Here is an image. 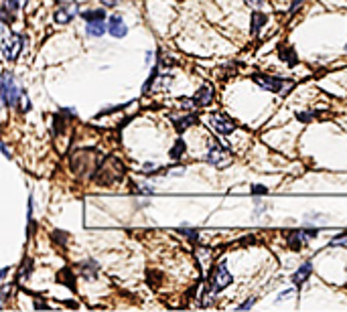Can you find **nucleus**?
Instances as JSON below:
<instances>
[{"label":"nucleus","instance_id":"1","mask_svg":"<svg viewBox=\"0 0 347 312\" xmlns=\"http://www.w3.org/2000/svg\"><path fill=\"white\" fill-rule=\"evenodd\" d=\"M23 95H25V91L19 87L15 77L9 71H5L3 73V101H5V106L7 108H11V106L17 108L21 103V99H23Z\"/></svg>","mask_w":347,"mask_h":312},{"label":"nucleus","instance_id":"2","mask_svg":"<svg viewBox=\"0 0 347 312\" xmlns=\"http://www.w3.org/2000/svg\"><path fill=\"white\" fill-rule=\"evenodd\" d=\"M254 83L266 91H272V93H282L286 91L288 87H292V81L290 79H282V77H274V75H264V73H256L254 77Z\"/></svg>","mask_w":347,"mask_h":312},{"label":"nucleus","instance_id":"3","mask_svg":"<svg viewBox=\"0 0 347 312\" xmlns=\"http://www.w3.org/2000/svg\"><path fill=\"white\" fill-rule=\"evenodd\" d=\"M207 161L217 169H225L229 165V152L225 150L223 144H219L217 140H211L209 150H207Z\"/></svg>","mask_w":347,"mask_h":312},{"label":"nucleus","instance_id":"4","mask_svg":"<svg viewBox=\"0 0 347 312\" xmlns=\"http://www.w3.org/2000/svg\"><path fill=\"white\" fill-rule=\"evenodd\" d=\"M23 51V37L17 35V33H11L5 41H3V53L9 61H17L19 55Z\"/></svg>","mask_w":347,"mask_h":312},{"label":"nucleus","instance_id":"5","mask_svg":"<svg viewBox=\"0 0 347 312\" xmlns=\"http://www.w3.org/2000/svg\"><path fill=\"white\" fill-rule=\"evenodd\" d=\"M207 124H209L215 132H219V134H223V136H229V134L236 130V122H234L232 118L223 116V114H213V116H209Z\"/></svg>","mask_w":347,"mask_h":312},{"label":"nucleus","instance_id":"6","mask_svg":"<svg viewBox=\"0 0 347 312\" xmlns=\"http://www.w3.org/2000/svg\"><path fill=\"white\" fill-rule=\"evenodd\" d=\"M211 101H213V89L209 85H201L199 89H197V93L191 97V103L197 108H205Z\"/></svg>","mask_w":347,"mask_h":312},{"label":"nucleus","instance_id":"7","mask_svg":"<svg viewBox=\"0 0 347 312\" xmlns=\"http://www.w3.org/2000/svg\"><path fill=\"white\" fill-rule=\"evenodd\" d=\"M232 282H234V278H232V274L227 272L225 264H219V268H217V272H215V276H213V286H211V290H213V292L223 290V288H227Z\"/></svg>","mask_w":347,"mask_h":312},{"label":"nucleus","instance_id":"8","mask_svg":"<svg viewBox=\"0 0 347 312\" xmlns=\"http://www.w3.org/2000/svg\"><path fill=\"white\" fill-rule=\"evenodd\" d=\"M77 11H79V7H77L75 3H67V5H63V7L55 13V21L61 23V25H63V23H69V21L77 15Z\"/></svg>","mask_w":347,"mask_h":312},{"label":"nucleus","instance_id":"9","mask_svg":"<svg viewBox=\"0 0 347 312\" xmlns=\"http://www.w3.org/2000/svg\"><path fill=\"white\" fill-rule=\"evenodd\" d=\"M108 31H110V35L112 37H118V39H122L126 33H128V27H126V23L122 21V17H110V23H108Z\"/></svg>","mask_w":347,"mask_h":312},{"label":"nucleus","instance_id":"10","mask_svg":"<svg viewBox=\"0 0 347 312\" xmlns=\"http://www.w3.org/2000/svg\"><path fill=\"white\" fill-rule=\"evenodd\" d=\"M311 270H313V266H311V262H307V264H303L299 270H296L294 274H292V284L294 286H303L305 282H307V278L311 276Z\"/></svg>","mask_w":347,"mask_h":312},{"label":"nucleus","instance_id":"11","mask_svg":"<svg viewBox=\"0 0 347 312\" xmlns=\"http://www.w3.org/2000/svg\"><path fill=\"white\" fill-rule=\"evenodd\" d=\"M307 237H309L307 229H305V231H292V233L288 235V247H290V249H294V251L303 249V245H305V239H307Z\"/></svg>","mask_w":347,"mask_h":312},{"label":"nucleus","instance_id":"12","mask_svg":"<svg viewBox=\"0 0 347 312\" xmlns=\"http://www.w3.org/2000/svg\"><path fill=\"white\" fill-rule=\"evenodd\" d=\"M278 57H280L284 63H288V65H296V63H299V57H296V51H294L292 47H280Z\"/></svg>","mask_w":347,"mask_h":312},{"label":"nucleus","instance_id":"13","mask_svg":"<svg viewBox=\"0 0 347 312\" xmlns=\"http://www.w3.org/2000/svg\"><path fill=\"white\" fill-rule=\"evenodd\" d=\"M81 274L87 280H95L97 278V264L93 262V259H87V262L81 264Z\"/></svg>","mask_w":347,"mask_h":312},{"label":"nucleus","instance_id":"14","mask_svg":"<svg viewBox=\"0 0 347 312\" xmlns=\"http://www.w3.org/2000/svg\"><path fill=\"white\" fill-rule=\"evenodd\" d=\"M173 122H175V128H177V132H185L189 126H193V124H197V116H185V118H173Z\"/></svg>","mask_w":347,"mask_h":312},{"label":"nucleus","instance_id":"15","mask_svg":"<svg viewBox=\"0 0 347 312\" xmlns=\"http://www.w3.org/2000/svg\"><path fill=\"white\" fill-rule=\"evenodd\" d=\"M104 31H106L104 21H93V23H87V35H91V37H100V35H104Z\"/></svg>","mask_w":347,"mask_h":312},{"label":"nucleus","instance_id":"16","mask_svg":"<svg viewBox=\"0 0 347 312\" xmlns=\"http://www.w3.org/2000/svg\"><path fill=\"white\" fill-rule=\"evenodd\" d=\"M264 25H266V15H262V13H254V15H252V35L256 37Z\"/></svg>","mask_w":347,"mask_h":312},{"label":"nucleus","instance_id":"17","mask_svg":"<svg viewBox=\"0 0 347 312\" xmlns=\"http://www.w3.org/2000/svg\"><path fill=\"white\" fill-rule=\"evenodd\" d=\"M57 280H59L61 284H67L71 290H75V280H73L71 270H61V272L57 274Z\"/></svg>","mask_w":347,"mask_h":312},{"label":"nucleus","instance_id":"18","mask_svg":"<svg viewBox=\"0 0 347 312\" xmlns=\"http://www.w3.org/2000/svg\"><path fill=\"white\" fill-rule=\"evenodd\" d=\"M81 19L85 23H93V21H104V11L97 9V11H87V13H81Z\"/></svg>","mask_w":347,"mask_h":312},{"label":"nucleus","instance_id":"19","mask_svg":"<svg viewBox=\"0 0 347 312\" xmlns=\"http://www.w3.org/2000/svg\"><path fill=\"white\" fill-rule=\"evenodd\" d=\"M183 154H185V142H183V140L179 138V140L175 142L173 150H171V159H175V161H177V159H181Z\"/></svg>","mask_w":347,"mask_h":312},{"label":"nucleus","instance_id":"20","mask_svg":"<svg viewBox=\"0 0 347 312\" xmlns=\"http://www.w3.org/2000/svg\"><path fill=\"white\" fill-rule=\"evenodd\" d=\"M31 272H33V262H31V259L27 257V259H25V264H23V268H21V272H19V278L25 282V280L29 278V274H31Z\"/></svg>","mask_w":347,"mask_h":312},{"label":"nucleus","instance_id":"21","mask_svg":"<svg viewBox=\"0 0 347 312\" xmlns=\"http://www.w3.org/2000/svg\"><path fill=\"white\" fill-rule=\"evenodd\" d=\"M25 3H27V0H5V7H7V9H11L13 13H17L19 9H23V7H25Z\"/></svg>","mask_w":347,"mask_h":312},{"label":"nucleus","instance_id":"22","mask_svg":"<svg viewBox=\"0 0 347 312\" xmlns=\"http://www.w3.org/2000/svg\"><path fill=\"white\" fill-rule=\"evenodd\" d=\"M331 245H333V247H339V245L347 247V231H345V233H339V235H335V237L331 239Z\"/></svg>","mask_w":347,"mask_h":312},{"label":"nucleus","instance_id":"23","mask_svg":"<svg viewBox=\"0 0 347 312\" xmlns=\"http://www.w3.org/2000/svg\"><path fill=\"white\" fill-rule=\"evenodd\" d=\"M3 21H5V25H11V23H13L11 9H7V7H3Z\"/></svg>","mask_w":347,"mask_h":312},{"label":"nucleus","instance_id":"24","mask_svg":"<svg viewBox=\"0 0 347 312\" xmlns=\"http://www.w3.org/2000/svg\"><path fill=\"white\" fill-rule=\"evenodd\" d=\"M179 233H183V235H187L193 243L197 241V237H199V235H197V231H189V229H179Z\"/></svg>","mask_w":347,"mask_h":312},{"label":"nucleus","instance_id":"25","mask_svg":"<svg viewBox=\"0 0 347 312\" xmlns=\"http://www.w3.org/2000/svg\"><path fill=\"white\" fill-rule=\"evenodd\" d=\"M246 5H250L252 9H260V7H264V0H244Z\"/></svg>","mask_w":347,"mask_h":312},{"label":"nucleus","instance_id":"26","mask_svg":"<svg viewBox=\"0 0 347 312\" xmlns=\"http://www.w3.org/2000/svg\"><path fill=\"white\" fill-rule=\"evenodd\" d=\"M313 116H315L313 112H301V114H299V120H301V122H307V120H313Z\"/></svg>","mask_w":347,"mask_h":312},{"label":"nucleus","instance_id":"27","mask_svg":"<svg viewBox=\"0 0 347 312\" xmlns=\"http://www.w3.org/2000/svg\"><path fill=\"white\" fill-rule=\"evenodd\" d=\"M252 193H254V195H266V187H262V185H254V187H252Z\"/></svg>","mask_w":347,"mask_h":312},{"label":"nucleus","instance_id":"28","mask_svg":"<svg viewBox=\"0 0 347 312\" xmlns=\"http://www.w3.org/2000/svg\"><path fill=\"white\" fill-rule=\"evenodd\" d=\"M292 294H294V290H286V292H282V294H280V296H278L276 300H278V302H282V300H286V298H290Z\"/></svg>","mask_w":347,"mask_h":312},{"label":"nucleus","instance_id":"29","mask_svg":"<svg viewBox=\"0 0 347 312\" xmlns=\"http://www.w3.org/2000/svg\"><path fill=\"white\" fill-rule=\"evenodd\" d=\"M252 304H254V298H250V300H246L244 304H240V308H238V310H248V308H250Z\"/></svg>","mask_w":347,"mask_h":312},{"label":"nucleus","instance_id":"30","mask_svg":"<svg viewBox=\"0 0 347 312\" xmlns=\"http://www.w3.org/2000/svg\"><path fill=\"white\" fill-rule=\"evenodd\" d=\"M301 5H303V0H294L292 7H290V13H296V11L301 9Z\"/></svg>","mask_w":347,"mask_h":312},{"label":"nucleus","instance_id":"31","mask_svg":"<svg viewBox=\"0 0 347 312\" xmlns=\"http://www.w3.org/2000/svg\"><path fill=\"white\" fill-rule=\"evenodd\" d=\"M35 308H39V310H49V306H47V304H43L41 300H35Z\"/></svg>","mask_w":347,"mask_h":312},{"label":"nucleus","instance_id":"32","mask_svg":"<svg viewBox=\"0 0 347 312\" xmlns=\"http://www.w3.org/2000/svg\"><path fill=\"white\" fill-rule=\"evenodd\" d=\"M106 5H116V0H104Z\"/></svg>","mask_w":347,"mask_h":312},{"label":"nucleus","instance_id":"33","mask_svg":"<svg viewBox=\"0 0 347 312\" xmlns=\"http://www.w3.org/2000/svg\"><path fill=\"white\" fill-rule=\"evenodd\" d=\"M345 49H347V47H345Z\"/></svg>","mask_w":347,"mask_h":312}]
</instances>
